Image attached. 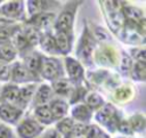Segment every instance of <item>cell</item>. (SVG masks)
<instances>
[{
  "mask_svg": "<svg viewBox=\"0 0 146 138\" xmlns=\"http://www.w3.org/2000/svg\"><path fill=\"white\" fill-rule=\"evenodd\" d=\"M82 1H68L63 10L59 13L58 17L55 19L54 29L56 32H64V33H73V24L76 10Z\"/></svg>",
  "mask_w": 146,
  "mask_h": 138,
  "instance_id": "6da1fadb",
  "label": "cell"
},
{
  "mask_svg": "<svg viewBox=\"0 0 146 138\" xmlns=\"http://www.w3.org/2000/svg\"><path fill=\"white\" fill-rule=\"evenodd\" d=\"M95 47H96V40L92 36L90 30L88 29V25L84 24V29L76 48V57L79 58V60L87 66H91Z\"/></svg>",
  "mask_w": 146,
  "mask_h": 138,
  "instance_id": "7a4b0ae2",
  "label": "cell"
},
{
  "mask_svg": "<svg viewBox=\"0 0 146 138\" xmlns=\"http://www.w3.org/2000/svg\"><path fill=\"white\" fill-rule=\"evenodd\" d=\"M119 33L122 41L125 43L144 44L145 43V21L140 23L124 21V24Z\"/></svg>",
  "mask_w": 146,
  "mask_h": 138,
  "instance_id": "3957f363",
  "label": "cell"
},
{
  "mask_svg": "<svg viewBox=\"0 0 146 138\" xmlns=\"http://www.w3.org/2000/svg\"><path fill=\"white\" fill-rule=\"evenodd\" d=\"M105 17L108 24V27L112 32L119 33L124 24V16L122 14V2L119 1H105Z\"/></svg>",
  "mask_w": 146,
  "mask_h": 138,
  "instance_id": "277c9868",
  "label": "cell"
},
{
  "mask_svg": "<svg viewBox=\"0 0 146 138\" xmlns=\"http://www.w3.org/2000/svg\"><path fill=\"white\" fill-rule=\"evenodd\" d=\"M39 75L49 81H56L59 79H64V70H63V65L60 60L55 57L42 56Z\"/></svg>",
  "mask_w": 146,
  "mask_h": 138,
  "instance_id": "5b68a950",
  "label": "cell"
},
{
  "mask_svg": "<svg viewBox=\"0 0 146 138\" xmlns=\"http://www.w3.org/2000/svg\"><path fill=\"white\" fill-rule=\"evenodd\" d=\"M96 120L104 127H106L111 132H115L119 121L121 120L116 108L112 104H104L96 113Z\"/></svg>",
  "mask_w": 146,
  "mask_h": 138,
  "instance_id": "8992f818",
  "label": "cell"
},
{
  "mask_svg": "<svg viewBox=\"0 0 146 138\" xmlns=\"http://www.w3.org/2000/svg\"><path fill=\"white\" fill-rule=\"evenodd\" d=\"M55 19H56L55 13H52V11H50V13H42V14L30 16V18L26 19V24L29 26H31V27H34L39 32H42V31L49 32V30L54 26Z\"/></svg>",
  "mask_w": 146,
  "mask_h": 138,
  "instance_id": "52a82bcc",
  "label": "cell"
},
{
  "mask_svg": "<svg viewBox=\"0 0 146 138\" xmlns=\"http://www.w3.org/2000/svg\"><path fill=\"white\" fill-rule=\"evenodd\" d=\"M65 67L66 72L68 74V80L72 82L74 87L82 86L83 76H84V70L82 67V64L72 57H66L65 58Z\"/></svg>",
  "mask_w": 146,
  "mask_h": 138,
  "instance_id": "ba28073f",
  "label": "cell"
},
{
  "mask_svg": "<svg viewBox=\"0 0 146 138\" xmlns=\"http://www.w3.org/2000/svg\"><path fill=\"white\" fill-rule=\"evenodd\" d=\"M0 15L10 19V21H23L25 19V14H24V2L23 1H8L5 5L0 6Z\"/></svg>",
  "mask_w": 146,
  "mask_h": 138,
  "instance_id": "9c48e42d",
  "label": "cell"
},
{
  "mask_svg": "<svg viewBox=\"0 0 146 138\" xmlns=\"http://www.w3.org/2000/svg\"><path fill=\"white\" fill-rule=\"evenodd\" d=\"M42 131L43 125L33 119H25L17 127V133L21 138H36Z\"/></svg>",
  "mask_w": 146,
  "mask_h": 138,
  "instance_id": "30bf717a",
  "label": "cell"
},
{
  "mask_svg": "<svg viewBox=\"0 0 146 138\" xmlns=\"http://www.w3.org/2000/svg\"><path fill=\"white\" fill-rule=\"evenodd\" d=\"M10 80L15 83H27V82H38L40 79L32 75L29 70L23 65V63H14L10 66Z\"/></svg>",
  "mask_w": 146,
  "mask_h": 138,
  "instance_id": "8fae6325",
  "label": "cell"
},
{
  "mask_svg": "<svg viewBox=\"0 0 146 138\" xmlns=\"http://www.w3.org/2000/svg\"><path fill=\"white\" fill-rule=\"evenodd\" d=\"M95 58L99 65L103 66H115L117 63V54L113 47L110 44H103L95 52Z\"/></svg>",
  "mask_w": 146,
  "mask_h": 138,
  "instance_id": "7c38bea8",
  "label": "cell"
},
{
  "mask_svg": "<svg viewBox=\"0 0 146 138\" xmlns=\"http://www.w3.org/2000/svg\"><path fill=\"white\" fill-rule=\"evenodd\" d=\"M59 8L58 1H43V0H31L27 1V13L30 16L42 14V13H50V10Z\"/></svg>",
  "mask_w": 146,
  "mask_h": 138,
  "instance_id": "4fadbf2b",
  "label": "cell"
},
{
  "mask_svg": "<svg viewBox=\"0 0 146 138\" xmlns=\"http://www.w3.org/2000/svg\"><path fill=\"white\" fill-rule=\"evenodd\" d=\"M18 92H19V88L16 84L14 83L5 84L0 91V104L16 106Z\"/></svg>",
  "mask_w": 146,
  "mask_h": 138,
  "instance_id": "5bb4252c",
  "label": "cell"
},
{
  "mask_svg": "<svg viewBox=\"0 0 146 138\" xmlns=\"http://www.w3.org/2000/svg\"><path fill=\"white\" fill-rule=\"evenodd\" d=\"M23 111L13 105L0 104V119L7 123L15 124L22 116Z\"/></svg>",
  "mask_w": 146,
  "mask_h": 138,
  "instance_id": "9a60e30c",
  "label": "cell"
},
{
  "mask_svg": "<svg viewBox=\"0 0 146 138\" xmlns=\"http://www.w3.org/2000/svg\"><path fill=\"white\" fill-rule=\"evenodd\" d=\"M41 58H42V55H40L39 52H34L32 51L31 54H29L27 56L24 57V60H23V65L29 70V72L34 75L35 78L40 79V75H39V72H40V65H41Z\"/></svg>",
  "mask_w": 146,
  "mask_h": 138,
  "instance_id": "2e32d148",
  "label": "cell"
},
{
  "mask_svg": "<svg viewBox=\"0 0 146 138\" xmlns=\"http://www.w3.org/2000/svg\"><path fill=\"white\" fill-rule=\"evenodd\" d=\"M52 89L51 86L49 84H41L39 87L38 90H35L34 96H33V105L36 106H41V105H47L48 102L51 100L52 98Z\"/></svg>",
  "mask_w": 146,
  "mask_h": 138,
  "instance_id": "e0dca14e",
  "label": "cell"
},
{
  "mask_svg": "<svg viewBox=\"0 0 146 138\" xmlns=\"http://www.w3.org/2000/svg\"><path fill=\"white\" fill-rule=\"evenodd\" d=\"M72 119L82 123V124H88L92 117V111L86 105V104H78L72 108Z\"/></svg>",
  "mask_w": 146,
  "mask_h": 138,
  "instance_id": "ac0fdd59",
  "label": "cell"
},
{
  "mask_svg": "<svg viewBox=\"0 0 146 138\" xmlns=\"http://www.w3.org/2000/svg\"><path fill=\"white\" fill-rule=\"evenodd\" d=\"M57 48L59 50L60 55H67L72 49V40H73V33H64V32H56L54 35Z\"/></svg>",
  "mask_w": 146,
  "mask_h": 138,
  "instance_id": "d6986e66",
  "label": "cell"
},
{
  "mask_svg": "<svg viewBox=\"0 0 146 138\" xmlns=\"http://www.w3.org/2000/svg\"><path fill=\"white\" fill-rule=\"evenodd\" d=\"M36 90L35 84H29L26 87L19 88V92H18V97H17V103H16V107H18L19 109H24L27 104L31 102V99L34 96V92Z\"/></svg>",
  "mask_w": 146,
  "mask_h": 138,
  "instance_id": "ffe728a7",
  "label": "cell"
},
{
  "mask_svg": "<svg viewBox=\"0 0 146 138\" xmlns=\"http://www.w3.org/2000/svg\"><path fill=\"white\" fill-rule=\"evenodd\" d=\"M39 44L42 48V50H44L46 52H48L50 55H54V56L55 55H60L59 54V50L57 48V43H56L55 36L50 32L42 33Z\"/></svg>",
  "mask_w": 146,
  "mask_h": 138,
  "instance_id": "44dd1931",
  "label": "cell"
},
{
  "mask_svg": "<svg viewBox=\"0 0 146 138\" xmlns=\"http://www.w3.org/2000/svg\"><path fill=\"white\" fill-rule=\"evenodd\" d=\"M49 109L54 116V120H62L68 111V105L63 99H51L49 103Z\"/></svg>",
  "mask_w": 146,
  "mask_h": 138,
  "instance_id": "7402d4cb",
  "label": "cell"
},
{
  "mask_svg": "<svg viewBox=\"0 0 146 138\" xmlns=\"http://www.w3.org/2000/svg\"><path fill=\"white\" fill-rule=\"evenodd\" d=\"M72 82L66 79H59L56 81H52V92L60 95V96H71L72 90L74 87H72Z\"/></svg>",
  "mask_w": 146,
  "mask_h": 138,
  "instance_id": "603a6c76",
  "label": "cell"
},
{
  "mask_svg": "<svg viewBox=\"0 0 146 138\" xmlns=\"http://www.w3.org/2000/svg\"><path fill=\"white\" fill-rule=\"evenodd\" d=\"M34 115H35L36 121L39 123H42V124H46V125L50 124V123H52L55 121L48 105L36 106L35 109H34Z\"/></svg>",
  "mask_w": 146,
  "mask_h": 138,
  "instance_id": "cb8c5ba5",
  "label": "cell"
},
{
  "mask_svg": "<svg viewBox=\"0 0 146 138\" xmlns=\"http://www.w3.org/2000/svg\"><path fill=\"white\" fill-rule=\"evenodd\" d=\"M17 56V51L15 49V47L10 43H5V44H0V62L3 63H10L13 62Z\"/></svg>",
  "mask_w": 146,
  "mask_h": 138,
  "instance_id": "d4e9b609",
  "label": "cell"
},
{
  "mask_svg": "<svg viewBox=\"0 0 146 138\" xmlns=\"http://www.w3.org/2000/svg\"><path fill=\"white\" fill-rule=\"evenodd\" d=\"M22 31H23V34H24V36H25L29 46L32 49L36 44H39L40 39H41V35H42L41 32H39L38 30H35L34 27H31V26H27L25 29H22Z\"/></svg>",
  "mask_w": 146,
  "mask_h": 138,
  "instance_id": "484cf974",
  "label": "cell"
},
{
  "mask_svg": "<svg viewBox=\"0 0 146 138\" xmlns=\"http://www.w3.org/2000/svg\"><path fill=\"white\" fill-rule=\"evenodd\" d=\"M84 104L91 109H99L105 103L104 99L100 95H98L97 92H89L84 96Z\"/></svg>",
  "mask_w": 146,
  "mask_h": 138,
  "instance_id": "4316f807",
  "label": "cell"
},
{
  "mask_svg": "<svg viewBox=\"0 0 146 138\" xmlns=\"http://www.w3.org/2000/svg\"><path fill=\"white\" fill-rule=\"evenodd\" d=\"M133 95V91H132V88L131 86H124V87H121V88H117L114 90L113 95H112V98L117 102V103H122V102H127L129 100Z\"/></svg>",
  "mask_w": 146,
  "mask_h": 138,
  "instance_id": "83f0119b",
  "label": "cell"
},
{
  "mask_svg": "<svg viewBox=\"0 0 146 138\" xmlns=\"http://www.w3.org/2000/svg\"><path fill=\"white\" fill-rule=\"evenodd\" d=\"M130 73H131V76H132L133 80L144 82L145 79H146V64L136 62L132 65V67L130 70Z\"/></svg>",
  "mask_w": 146,
  "mask_h": 138,
  "instance_id": "f1b7e54d",
  "label": "cell"
},
{
  "mask_svg": "<svg viewBox=\"0 0 146 138\" xmlns=\"http://www.w3.org/2000/svg\"><path fill=\"white\" fill-rule=\"evenodd\" d=\"M19 30L18 25H10L3 29H0V44H5V43H10L11 39L14 36V34Z\"/></svg>",
  "mask_w": 146,
  "mask_h": 138,
  "instance_id": "f546056e",
  "label": "cell"
},
{
  "mask_svg": "<svg viewBox=\"0 0 146 138\" xmlns=\"http://www.w3.org/2000/svg\"><path fill=\"white\" fill-rule=\"evenodd\" d=\"M74 124H75V122L72 117H64L58 121V123L56 125V131L58 133L63 135L64 137H66L70 133V131L72 130V128L74 127Z\"/></svg>",
  "mask_w": 146,
  "mask_h": 138,
  "instance_id": "4dcf8cb0",
  "label": "cell"
},
{
  "mask_svg": "<svg viewBox=\"0 0 146 138\" xmlns=\"http://www.w3.org/2000/svg\"><path fill=\"white\" fill-rule=\"evenodd\" d=\"M129 124L131 125L132 131L137 132H144L145 125H146V120L143 114H135L129 119Z\"/></svg>",
  "mask_w": 146,
  "mask_h": 138,
  "instance_id": "1f68e13d",
  "label": "cell"
},
{
  "mask_svg": "<svg viewBox=\"0 0 146 138\" xmlns=\"http://www.w3.org/2000/svg\"><path fill=\"white\" fill-rule=\"evenodd\" d=\"M132 67V59L130 58V56L122 51L121 52V59H120V71L122 74H128L130 72Z\"/></svg>",
  "mask_w": 146,
  "mask_h": 138,
  "instance_id": "d6a6232c",
  "label": "cell"
},
{
  "mask_svg": "<svg viewBox=\"0 0 146 138\" xmlns=\"http://www.w3.org/2000/svg\"><path fill=\"white\" fill-rule=\"evenodd\" d=\"M86 95H87V90H86L82 86L74 87L73 90H72V94H71L70 103H71V104H75V103H78V102H80V100H83Z\"/></svg>",
  "mask_w": 146,
  "mask_h": 138,
  "instance_id": "836d02e7",
  "label": "cell"
},
{
  "mask_svg": "<svg viewBox=\"0 0 146 138\" xmlns=\"http://www.w3.org/2000/svg\"><path fill=\"white\" fill-rule=\"evenodd\" d=\"M92 26H94V30H92L91 32H94V33H91V34H92V36L95 38V40H99V41H107V40H111L110 34H108L104 29H102V27H99V26H95V25H92Z\"/></svg>",
  "mask_w": 146,
  "mask_h": 138,
  "instance_id": "e575fe53",
  "label": "cell"
},
{
  "mask_svg": "<svg viewBox=\"0 0 146 138\" xmlns=\"http://www.w3.org/2000/svg\"><path fill=\"white\" fill-rule=\"evenodd\" d=\"M130 58H135L138 63L146 64V54L144 48H132L130 50Z\"/></svg>",
  "mask_w": 146,
  "mask_h": 138,
  "instance_id": "d590c367",
  "label": "cell"
},
{
  "mask_svg": "<svg viewBox=\"0 0 146 138\" xmlns=\"http://www.w3.org/2000/svg\"><path fill=\"white\" fill-rule=\"evenodd\" d=\"M10 80V66L7 63L0 62V81Z\"/></svg>",
  "mask_w": 146,
  "mask_h": 138,
  "instance_id": "8d00e7d4",
  "label": "cell"
},
{
  "mask_svg": "<svg viewBox=\"0 0 146 138\" xmlns=\"http://www.w3.org/2000/svg\"><path fill=\"white\" fill-rule=\"evenodd\" d=\"M116 130H119L120 132H122V133H124V135H132V133H133V131H132V129H131V125H130L129 122L125 121V120H120V121H119V124H117Z\"/></svg>",
  "mask_w": 146,
  "mask_h": 138,
  "instance_id": "74e56055",
  "label": "cell"
},
{
  "mask_svg": "<svg viewBox=\"0 0 146 138\" xmlns=\"http://www.w3.org/2000/svg\"><path fill=\"white\" fill-rule=\"evenodd\" d=\"M0 138H14V133L6 124H0Z\"/></svg>",
  "mask_w": 146,
  "mask_h": 138,
  "instance_id": "f35d334b",
  "label": "cell"
},
{
  "mask_svg": "<svg viewBox=\"0 0 146 138\" xmlns=\"http://www.w3.org/2000/svg\"><path fill=\"white\" fill-rule=\"evenodd\" d=\"M40 138H59V133L55 130V129H51V130H48L43 136H41Z\"/></svg>",
  "mask_w": 146,
  "mask_h": 138,
  "instance_id": "ab89813d",
  "label": "cell"
},
{
  "mask_svg": "<svg viewBox=\"0 0 146 138\" xmlns=\"http://www.w3.org/2000/svg\"><path fill=\"white\" fill-rule=\"evenodd\" d=\"M10 25H14V22L0 15V29L7 27V26H10Z\"/></svg>",
  "mask_w": 146,
  "mask_h": 138,
  "instance_id": "60d3db41",
  "label": "cell"
},
{
  "mask_svg": "<svg viewBox=\"0 0 146 138\" xmlns=\"http://www.w3.org/2000/svg\"><path fill=\"white\" fill-rule=\"evenodd\" d=\"M94 138H111V137H110L106 132H104V131H102V130H100V131H99V132H98Z\"/></svg>",
  "mask_w": 146,
  "mask_h": 138,
  "instance_id": "b9f144b4",
  "label": "cell"
},
{
  "mask_svg": "<svg viewBox=\"0 0 146 138\" xmlns=\"http://www.w3.org/2000/svg\"><path fill=\"white\" fill-rule=\"evenodd\" d=\"M0 2H1V1H0Z\"/></svg>",
  "mask_w": 146,
  "mask_h": 138,
  "instance_id": "7bdbcfd3",
  "label": "cell"
}]
</instances>
